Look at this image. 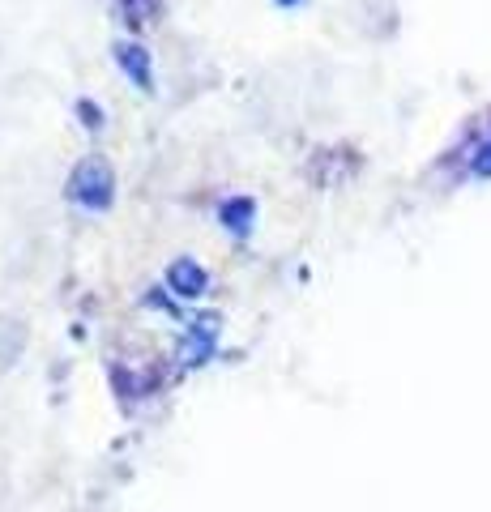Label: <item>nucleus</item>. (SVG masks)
Listing matches in <instances>:
<instances>
[{"label": "nucleus", "mask_w": 491, "mask_h": 512, "mask_svg": "<svg viewBox=\"0 0 491 512\" xmlns=\"http://www.w3.org/2000/svg\"><path fill=\"white\" fill-rule=\"evenodd\" d=\"M65 197L86 214H107L116 205V171H112V163L99 158V154H86L82 163L69 171Z\"/></svg>", "instance_id": "f257e3e1"}, {"label": "nucleus", "mask_w": 491, "mask_h": 512, "mask_svg": "<svg viewBox=\"0 0 491 512\" xmlns=\"http://www.w3.org/2000/svg\"><path fill=\"white\" fill-rule=\"evenodd\" d=\"M163 282L176 299H201L205 291H210V274H205V265H197L193 256H176V261L167 265Z\"/></svg>", "instance_id": "f03ea898"}, {"label": "nucleus", "mask_w": 491, "mask_h": 512, "mask_svg": "<svg viewBox=\"0 0 491 512\" xmlns=\"http://www.w3.org/2000/svg\"><path fill=\"white\" fill-rule=\"evenodd\" d=\"M112 52H116L120 73L129 77V82H133L141 94H150V90H154V60H150L146 47H141V43H129V39H120Z\"/></svg>", "instance_id": "7ed1b4c3"}, {"label": "nucleus", "mask_w": 491, "mask_h": 512, "mask_svg": "<svg viewBox=\"0 0 491 512\" xmlns=\"http://www.w3.org/2000/svg\"><path fill=\"white\" fill-rule=\"evenodd\" d=\"M218 222H223L235 239H248L252 222H257V197H227L218 205Z\"/></svg>", "instance_id": "20e7f679"}, {"label": "nucleus", "mask_w": 491, "mask_h": 512, "mask_svg": "<svg viewBox=\"0 0 491 512\" xmlns=\"http://www.w3.org/2000/svg\"><path fill=\"white\" fill-rule=\"evenodd\" d=\"M218 342V316H201L184 333V363H205V355Z\"/></svg>", "instance_id": "39448f33"}, {"label": "nucleus", "mask_w": 491, "mask_h": 512, "mask_svg": "<svg viewBox=\"0 0 491 512\" xmlns=\"http://www.w3.org/2000/svg\"><path fill=\"white\" fill-rule=\"evenodd\" d=\"M154 9H158V0H120V22L146 26L154 18Z\"/></svg>", "instance_id": "423d86ee"}, {"label": "nucleus", "mask_w": 491, "mask_h": 512, "mask_svg": "<svg viewBox=\"0 0 491 512\" xmlns=\"http://www.w3.org/2000/svg\"><path fill=\"white\" fill-rule=\"evenodd\" d=\"M77 116H82L86 133H99V128H103V107L94 99H77Z\"/></svg>", "instance_id": "0eeeda50"}, {"label": "nucleus", "mask_w": 491, "mask_h": 512, "mask_svg": "<svg viewBox=\"0 0 491 512\" xmlns=\"http://www.w3.org/2000/svg\"><path fill=\"white\" fill-rule=\"evenodd\" d=\"M274 5H278V9H299L304 0H274Z\"/></svg>", "instance_id": "6e6552de"}]
</instances>
